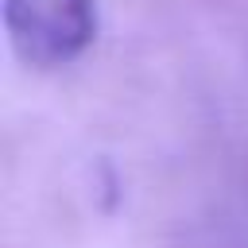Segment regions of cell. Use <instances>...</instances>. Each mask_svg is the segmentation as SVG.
<instances>
[{"instance_id": "6da1fadb", "label": "cell", "mask_w": 248, "mask_h": 248, "mask_svg": "<svg viewBox=\"0 0 248 248\" xmlns=\"http://www.w3.org/2000/svg\"><path fill=\"white\" fill-rule=\"evenodd\" d=\"M4 27L27 66L54 70L93 43L97 8L93 0H4Z\"/></svg>"}]
</instances>
